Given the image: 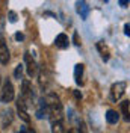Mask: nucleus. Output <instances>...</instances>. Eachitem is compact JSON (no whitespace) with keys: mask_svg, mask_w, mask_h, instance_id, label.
I'll return each instance as SVG.
<instances>
[{"mask_svg":"<svg viewBox=\"0 0 130 133\" xmlns=\"http://www.w3.org/2000/svg\"><path fill=\"white\" fill-rule=\"evenodd\" d=\"M46 103H47V115L51 124L56 123H62L64 118V109H62V103L55 92H50L46 95Z\"/></svg>","mask_w":130,"mask_h":133,"instance_id":"1","label":"nucleus"},{"mask_svg":"<svg viewBox=\"0 0 130 133\" xmlns=\"http://www.w3.org/2000/svg\"><path fill=\"white\" fill-rule=\"evenodd\" d=\"M12 100H14V86H12V82L9 79H5L3 86L0 89V101L2 103H9Z\"/></svg>","mask_w":130,"mask_h":133,"instance_id":"2","label":"nucleus"},{"mask_svg":"<svg viewBox=\"0 0 130 133\" xmlns=\"http://www.w3.org/2000/svg\"><path fill=\"white\" fill-rule=\"evenodd\" d=\"M20 98L26 103V106H32L33 103V89L29 80H23V88H21V97Z\"/></svg>","mask_w":130,"mask_h":133,"instance_id":"3","label":"nucleus"},{"mask_svg":"<svg viewBox=\"0 0 130 133\" xmlns=\"http://www.w3.org/2000/svg\"><path fill=\"white\" fill-rule=\"evenodd\" d=\"M126 88H127V83H126V82H116V83H114V85H112V88H110V100H112V101H118V100L124 95Z\"/></svg>","mask_w":130,"mask_h":133,"instance_id":"4","label":"nucleus"},{"mask_svg":"<svg viewBox=\"0 0 130 133\" xmlns=\"http://www.w3.org/2000/svg\"><path fill=\"white\" fill-rule=\"evenodd\" d=\"M24 61H26V70H27V74L30 76V77L36 76V73H38V65H36L35 59L30 56V53H24Z\"/></svg>","mask_w":130,"mask_h":133,"instance_id":"5","label":"nucleus"},{"mask_svg":"<svg viewBox=\"0 0 130 133\" xmlns=\"http://www.w3.org/2000/svg\"><path fill=\"white\" fill-rule=\"evenodd\" d=\"M17 110H18V116L24 123H29L30 121V116H29V112H27V106H26V103L21 98L17 100Z\"/></svg>","mask_w":130,"mask_h":133,"instance_id":"6","label":"nucleus"},{"mask_svg":"<svg viewBox=\"0 0 130 133\" xmlns=\"http://www.w3.org/2000/svg\"><path fill=\"white\" fill-rule=\"evenodd\" d=\"M8 62H9V50H8V45H6L5 39L0 36V64L6 65Z\"/></svg>","mask_w":130,"mask_h":133,"instance_id":"7","label":"nucleus"},{"mask_svg":"<svg viewBox=\"0 0 130 133\" xmlns=\"http://www.w3.org/2000/svg\"><path fill=\"white\" fill-rule=\"evenodd\" d=\"M38 82H40V86L42 88V89H46L47 86H49L50 83V79H49V74H47V70L42 66L40 71V74H38Z\"/></svg>","mask_w":130,"mask_h":133,"instance_id":"8","label":"nucleus"},{"mask_svg":"<svg viewBox=\"0 0 130 133\" xmlns=\"http://www.w3.org/2000/svg\"><path fill=\"white\" fill-rule=\"evenodd\" d=\"M76 6H77V14H79L83 20L88 18V15H89V6H88L86 2H77Z\"/></svg>","mask_w":130,"mask_h":133,"instance_id":"9","label":"nucleus"},{"mask_svg":"<svg viewBox=\"0 0 130 133\" xmlns=\"http://www.w3.org/2000/svg\"><path fill=\"white\" fill-rule=\"evenodd\" d=\"M47 115V103H46V97H41L38 101V109H36V118H44Z\"/></svg>","mask_w":130,"mask_h":133,"instance_id":"10","label":"nucleus"},{"mask_svg":"<svg viewBox=\"0 0 130 133\" xmlns=\"http://www.w3.org/2000/svg\"><path fill=\"white\" fill-rule=\"evenodd\" d=\"M97 50L100 51V55H101V59H103V61H109V58H110V50H109V47H107L103 41L97 42Z\"/></svg>","mask_w":130,"mask_h":133,"instance_id":"11","label":"nucleus"},{"mask_svg":"<svg viewBox=\"0 0 130 133\" xmlns=\"http://www.w3.org/2000/svg\"><path fill=\"white\" fill-rule=\"evenodd\" d=\"M55 44H56L57 49H67L68 47V36L65 35V33H59L56 36V39H55Z\"/></svg>","mask_w":130,"mask_h":133,"instance_id":"12","label":"nucleus"},{"mask_svg":"<svg viewBox=\"0 0 130 133\" xmlns=\"http://www.w3.org/2000/svg\"><path fill=\"white\" fill-rule=\"evenodd\" d=\"M106 121L109 123V124H116L118 121H120V114L114 110V109H109L107 112H106Z\"/></svg>","mask_w":130,"mask_h":133,"instance_id":"13","label":"nucleus"},{"mask_svg":"<svg viewBox=\"0 0 130 133\" xmlns=\"http://www.w3.org/2000/svg\"><path fill=\"white\" fill-rule=\"evenodd\" d=\"M82 77H83V65L82 64H77V65L74 66V80H76L77 85H83Z\"/></svg>","mask_w":130,"mask_h":133,"instance_id":"14","label":"nucleus"},{"mask_svg":"<svg viewBox=\"0 0 130 133\" xmlns=\"http://www.w3.org/2000/svg\"><path fill=\"white\" fill-rule=\"evenodd\" d=\"M120 108H121V112H122V115H124V119L126 121H130V101L129 100L121 101Z\"/></svg>","mask_w":130,"mask_h":133,"instance_id":"15","label":"nucleus"},{"mask_svg":"<svg viewBox=\"0 0 130 133\" xmlns=\"http://www.w3.org/2000/svg\"><path fill=\"white\" fill-rule=\"evenodd\" d=\"M3 121H2V124H3V127H8L11 123H12V110L11 109H8V110H3Z\"/></svg>","mask_w":130,"mask_h":133,"instance_id":"16","label":"nucleus"},{"mask_svg":"<svg viewBox=\"0 0 130 133\" xmlns=\"http://www.w3.org/2000/svg\"><path fill=\"white\" fill-rule=\"evenodd\" d=\"M51 133H65L64 124H62V123H56V124H51Z\"/></svg>","mask_w":130,"mask_h":133,"instance_id":"17","label":"nucleus"},{"mask_svg":"<svg viewBox=\"0 0 130 133\" xmlns=\"http://www.w3.org/2000/svg\"><path fill=\"white\" fill-rule=\"evenodd\" d=\"M14 77H15V79H18V80L23 77V65H17L15 71H14Z\"/></svg>","mask_w":130,"mask_h":133,"instance_id":"18","label":"nucleus"},{"mask_svg":"<svg viewBox=\"0 0 130 133\" xmlns=\"http://www.w3.org/2000/svg\"><path fill=\"white\" fill-rule=\"evenodd\" d=\"M77 132L79 133H86V127H85V124H83V123H79V130H77Z\"/></svg>","mask_w":130,"mask_h":133,"instance_id":"19","label":"nucleus"},{"mask_svg":"<svg viewBox=\"0 0 130 133\" xmlns=\"http://www.w3.org/2000/svg\"><path fill=\"white\" fill-rule=\"evenodd\" d=\"M9 21H11V23H15V21H17L15 12H9Z\"/></svg>","mask_w":130,"mask_h":133,"instance_id":"20","label":"nucleus"},{"mask_svg":"<svg viewBox=\"0 0 130 133\" xmlns=\"http://www.w3.org/2000/svg\"><path fill=\"white\" fill-rule=\"evenodd\" d=\"M73 39H74V44H76V45H80V41H79V33H77V32H74Z\"/></svg>","mask_w":130,"mask_h":133,"instance_id":"21","label":"nucleus"},{"mask_svg":"<svg viewBox=\"0 0 130 133\" xmlns=\"http://www.w3.org/2000/svg\"><path fill=\"white\" fill-rule=\"evenodd\" d=\"M15 39L17 41H23V39H24V35H23V33H15Z\"/></svg>","mask_w":130,"mask_h":133,"instance_id":"22","label":"nucleus"},{"mask_svg":"<svg viewBox=\"0 0 130 133\" xmlns=\"http://www.w3.org/2000/svg\"><path fill=\"white\" fill-rule=\"evenodd\" d=\"M124 33H126L127 36H130V24H129V23L124 26Z\"/></svg>","mask_w":130,"mask_h":133,"instance_id":"23","label":"nucleus"},{"mask_svg":"<svg viewBox=\"0 0 130 133\" xmlns=\"http://www.w3.org/2000/svg\"><path fill=\"white\" fill-rule=\"evenodd\" d=\"M118 3H120V5H121L122 8H126V6H127V5H129V0H120V2H118Z\"/></svg>","mask_w":130,"mask_h":133,"instance_id":"24","label":"nucleus"},{"mask_svg":"<svg viewBox=\"0 0 130 133\" xmlns=\"http://www.w3.org/2000/svg\"><path fill=\"white\" fill-rule=\"evenodd\" d=\"M74 95H76V98H77V100H80V98H82V94H80L79 91H74Z\"/></svg>","mask_w":130,"mask_h":133,"instance_id":"25","label":"nucleus"},{"mask_svg":"<svg viewBox=\"0 0 130 133\" xmlns=\"http://www.w3.org/2000/svg\"><path fill=\"white\" fill-rule=\"evenodd\" d=\"M27 130H29L27 127H21V129H20V132H18V133H27Z\"/></svg>","mask_w":130,"mask_h":133,"instance_id":"26","label":"nucleus"},{"mask_svg":"<svg viewBox=\"0 0 130 133\" xmlns=\"http://www.w3.org/2000/svg\"><path fill=\"white\" fill-rule=\"evenodd\" d=\"M68 133H79L76 129H71V130H68Z\"/></svg>","mask_w":130,"mask_h":133,"instance_id":"27","label":"nucleus"},{"mask_svg":"<svg viewBox=\"0 0 130 133\" xmlns=\"http://www.w3.org/2000/svg\"><path fill=\"white\" fill-rule=\"evenodd\" d=\"M27 133H35V130H33V129H29V130H27Z\"/></svg>","mask_w":130,"mask_h":133,"instance_id":"28","label":"nucleus"},{"mask_svg":"<svg viewBox=\"0 0 130 133\" xmlns=\"http://www.w3.org/2000/svg\"><path fill=\"white\" fill-rule=\"evenodd\" d=\"M0 82H2V77H0Z\"/></svg>","mask_w":130,"mask_h":133,"instance_id":"29","label":"nucleus"}]
</instances>
